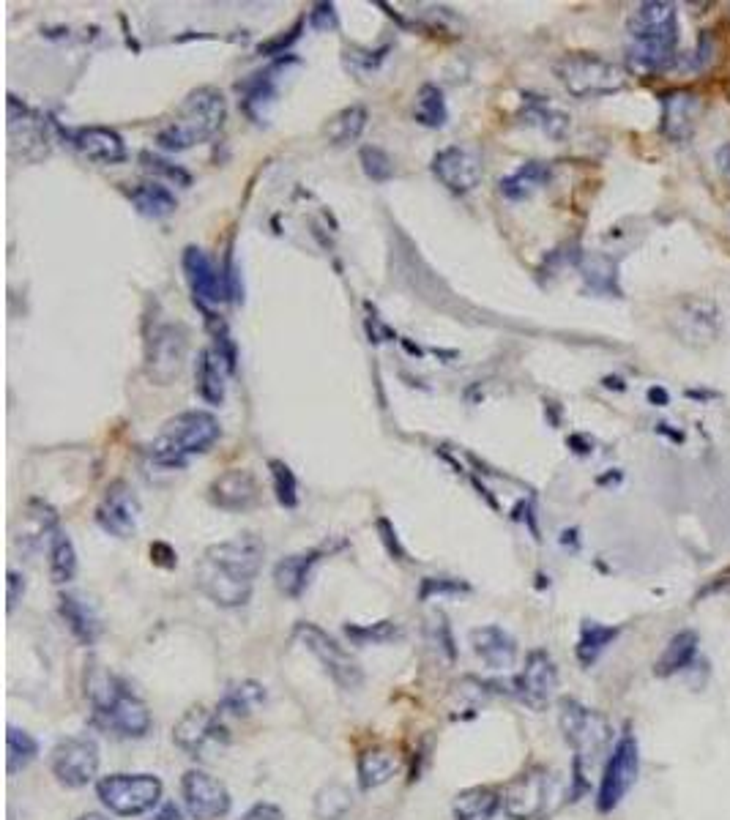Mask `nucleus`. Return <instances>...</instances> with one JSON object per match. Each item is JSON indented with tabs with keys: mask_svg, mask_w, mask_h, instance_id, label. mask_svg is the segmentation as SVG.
<instances>
[{
	"mask_svg": "<svg viewBox=\"0 0 730 820\" xmlns=\"http://www.w3.org/2000/svg\"><path fill=\"white\" fill-rule=\"evenodd\" d=\"M173 741L181 752L200 758V755H206L208 747L227 744V728L219 722V714L203 706H192L175 722Z\"/></svg>",
	"mask_w": 730,
	"mask_h": 820,
	"instance_id": "nucleus-20",
	"label": "nucleus"
},
{
	"mask_svg": "<svg viewBox=\"0 0 730 820\" xmlns=\"http://www.w3.org/2000/svg\"><path fill=\"white\" fill-rule=\"evenodd\" d=\"M151 820H184V812H181V807H178L175 801H165V804L154 812V818Z\"/></svg>",
	"mask_w": 730,
	"mask_h": 820,
	"instance_id": "nucleus-56",
	"label": "nucleus"
},
{
	"mask_svg": "<svg viewBox=\"0 0 730 820\" xmlns=\"http://www.w3.org/2000/svg\"><path fill=\"white\" fill-rule=\"evenodd\" d=\"M427 637H430L432 646L438 648V651L446 656V662H454V659H457V640H454L452 624H449V618H446V615L443 613L432 615V621L427 624Z\"/></svg>",
	"mask_w": 730,
	"mask_h": 820,
	"instance_id": "nucleus-48",
	"label": "nucleus"
},
{
	"mask_svg": "<svg viewBox=\"0 0 730 820\" xmlns=\"http://www.w3.org/2000/svg\"><path fill=\"white\" fill-rule=\"evenodd\" d=\"M241 820H285V812L279 810L277 804H268V801H263V804H255V807H252V810H249Z\"/></svg>",
	"mask_w": 730,
	"mask_h": 820,
	"instance_id": "nucleus-55",
	"label": "nucleus"
},
{
	"mask_svg": "<svg viewBox=\"0 0 730 820\" xmlns=\"http://www.w3.org/2000/svg\"><path fill=\"white\" fill-rule=\"evenodd\" d=\"M47 143H50V123L44 121L42 113H36L33 107L20 102L14 93L9 96V151L11 156L17 154L22 145V159H39L47 154Z\"/></svg>",
	"mask_w": 730,
	"mask_h": 820,
	"instance_id": "nucleus-19",
	"label": "nucleus"
},
{
	"mask_svg": "<svg viewBox=\"0 0 730 820\" xmlns=\"http://www.w3.org/2000/svg\"><path fill=\"white\" fill-rule=\"evenodd\" d=\"M367 107L361 104H350L345 110H340L337 115H331V121L326 123V137H329L331 145H350L359 140L364 129H367Z\"/></svg>",
	"mask_w": 730,
	"mask_h": 820,
	"instance_id": "nucleus-39",
	"label": "nucleus"
},
{
	"mask_svg": "<svg viewBox=\"0 0 730 820\" xmlns=\"http://www.w3.org/2000/svg\"><path fill=\"white\" fill-rule=\"evenodd\" d=\"M473 654L490 670H509L517 662V640L501 626H479L471 632Z\"/></svg>",
	"mask_w": 730,
	"mask_h": 820,
	"instance_id": "nucleus-25",
	"label": "nucleus"
},
{
	"mask_svg": "<svg viewBox=\"0 0 730 820\" xmlns=\"http://www.w3.org/2000/svg\"><path fill=\"white\" fill-rule=\"evenodd\" d=\"M129 200L137 208V214L148 216V219H165V216L175 214L178 208V200L175 195L162 186L159 181H145V184H137L129 192Z\"/></svg>",
	"mask_w": 730,
	"mask_h": 820,
	"instance_id": "nucleus-36",
	"label": "nucleus"
},
{
	"mask_svg": "<svg viewBox=\"0 0 730 820\" xmlns=\"http://www.w3.org/2000/svg\"><path fill=\"white\" fill-rule=\"evenodd\" d=\"M268 471H271V482H274V492H277V501L285 509H296L299 506V479L296 473L290 471V465L285 460H268Z\"/></svg>",
	"mask_w": 730,
	"mask_h": 820,
	"instance_id": "nucleus-45",
	"label": "nucleus"
},
{
	"mask_svg": "<svg viewBox=\"0 0 730 820\" xmlns=\"http://www.w3.org/2000/svg\"><path fill=\"white\" fill-rule=\"evenodd\" d=\"M140 162H143L145 170L151 175H156V178H165V181H170V184L175 186H192V175L186 173L181 164H173L170 159H165V156L143 151V154H140Z\"/></svg>",
	"mask_w": 730,
	"mask_h": 820,
	"instance_id": "nucleus-47",
	"label": "nucleus"
},
{
	"mask_svg": "<svg viewBox=\"0 0 730 820\" xmlns=\"http://www.w3.org/2000/svg\"><path fill=\"white\" fill-rule=\"evenodd\" d=\"M263 558L266 544L255 533L211 544L195 566V585L216 607H244L252 599Z\"/></svg>",
	"mask_w": 730,
	"mask_h": 820,
	"instance_id": "nucleus-1",
	"label": "nucleus"
},
{
	"mask_svg": "<svg viewBox=\"0 0 730 820\" xmlns=\"http://www.w3.org/2000/svg\"><path fill=\"white\" fill-rule=\"evenodd\" d=\"M85 695L91 700L93 725L118 738H143L154 725L151 708L124 678L104 667H93L85 678Z\"/></svg>",
	"mask_w": 730,
	"mask_h": 820,
	"instance_id": "nucleus-3",
	"label": "nucleus"
},
{
	"mask_svg": "<svg viewBox=\"0 0 730 820\" xmlns=\"http://www.w3.org/2000/svg\"><path fill=\"white\" fill-rule=\"evenodd\" d=\"M558 689V667L553 662V656L547 654L545 648H536L525 656V667L515 676V681L509 684V692L523 700L525 706L542 711L547 703L553 700Z\"/></svg>",
	"mask_w": 730,
	"mask_h": 820,
	"instance_id": "nucleus-15",
	"label": "nucleus"
},
{
	"mask_svg": "<svg viewBox=\"0 0 730 820\" xmlns=\"http://www.w3.org/2000/svg\"><path fill=\"white\" fill-rule=\"evenodd\" d=\"M400 771V760L386 747L364 749L356 763V774H359L361 790H375L386 785L394 774Z\"/></svg>",
	"mask_w": 730,
	"mask_h": 820,
	"instance_id": "nucleus-33",
	"label": "nucleus"
},
{
	"mask_svg": "<svg viewBox=\"0 0 730 820\" xmlns=\"http://www.w3.org/2000/svg\"><path fill=\"white\" fill-rule=\"evenodd\" d=\"M304 22H307V17H301V20H296V25L290 28V31H285L282 36H274V39L263 41L258 47L260 55H285V50H290L296 41H299L301 36V28H304Z\"/></svg>",
	"mask_w": 730,
	"mask_h": 820,
	"instance_id": "nucleus-52",
	"label": "nucleus"
},
{
	"mask_svg": "<svg viewBox=\"0 0 730 820\" xmlns=\"http://www.w3.org/2000/svg\"><path fill=\"white\" fill-rule=\"evenodd\" d=\"M99 763H102V752L96 738L83 733V736H69L55 744L50 755L52 777L61 782L63 788H85L91 785L96 774H99Z\"/></svg>",
	"mask_w": 730,
	"mask_h": 820,
	"instance_id": "nucleus-12",
	"label": "nucleus"
},
{
	"mask_svg": "<svg viewBox=\"0 0 730 820\" xmlns=\"http://www.w3.org/2000/svg\"><path fill=\"white\" fill-rule=\"evenodd\" d=\"M413 118L427 129H441L449 121V110H446V99L443 91L432 82H424L419 93H416V107H413Z\"/></svg>",
	"mask_w": 730,
	"mask_h": 820,
	"instance_id": "nucleus-41",
	"label": "nucleus"
},
{
	"mask_svg": "<svg viewBox=\"0 0 730 820\" xmlns=\"http://www.w3.org/2000/svg\"><path fill=\"white\" fill-rule=\"evenodd\" d=\"M504 807L501 793L487 785H476V788L460 790L452 801V818L454 820H493L498 810Z\"/></svg>",
	"mask_w": 730,
	"mask_h": 820,
	"instance_id": "nucleus-31",
	"label": "nucleus"
},
{
	"mask_svg": "<svg viewBox=\"0 0 730 820\" xmlns=\"http://www.w3.org/2000/svg\"><path fill=\"white\" fill-rule=\"evenodd\" d=\"M227 121L225 93L214 85H200L178 104L170 121L156 132V145L170 154H181L208 143Z\"/></svg>",
	"mask_w": 730,
	"mask_h": 820,
	"instance_id": "nucleus-4",
	"label": "nucleus"
},
{
	"mask_svg": "<svg viewBox=\"0 0 730 820\" xmlns=\"http://www.w3.org/2000/svg\"><path fill=\"white\" fill-rule=\"evenodd\" d=\"M550 178H553V167L547 162H539V159H531V162L520 164L512 175L501 178L498 189H501V195L506 200L520 203V200H528V197L534 195L536 189L550 184Z\"/></svg>",
	"mask_w": 730,
	"mask_h": 820,
	"instance_id": "nucleus-30",
	"label": "nucleus"
},
{
	"mask_svg": "<svg viewBox=\"0 0 730 820\" xmlns=\"http://www.w3.org/2000/svg\"><path fill=\"white\" fill-rule=\"evenodd\" d=\"M553 799V774L545 766H531L517 774L501 793L506 818L536 820L542 818Z\"/></svg>",
	"mask_w": 730,
	"mask_h": 820,
	"instance_id": "nucleus-13",
	"label": "nucleus"
},
{
	"mask_svg": "<svg viewBox=\"0 0 730 820\" xmlns=\"http://www.w3.org/2000/svg\"><path fill=\"white\" fill-rule=\"evenodd\" d=\"M69 143L77 154L96 164H121L129 156L124 137L110 126H80L69 134Z\"/></svg>",
	"mask_w": 730,
	"mask_h": 820,
	"instance_id": "nucleus-23",
	"label": "nucleus"
},
{
	"mask_svg": "<svg viewBox=\"0 0 730 820\" xmlns=\"http://www.w3.org/2000/svg\"><path fill=\"white\" fill-rule=\"evenodd\" d=\"M523 118L528 123L539 126V129H542L547 137H553V140H564L566 132H569V115L556 110L553 104L547 102L545 96H531V93H525Z\"/></svg>",
	"mask_w": 730,
	"mask_h": 820,
	"instance_id": "nucleus-37",
	"label": "nucleus"
},
{
	"mask_svg": "<svg viewBox=\"0 0 730 820\" xmlns=\"http://www.w3.org/2000/svg\"><path fill=\"white\" fill-rule=\"evenodd\" d=\"M353 810V793L342 782H329L315 793V818L318 820H345Z\"/></svg>",
	"mask_w": 730,
	"mask_h": 820,
	"instance_id": "nucleus-42",
	"label": "nucleus"
},
{
	"mask_svg": "<svg viewBox=\"0 0 730 820\" xmlns=\"http://www.w3.org/2000/svg\"><path fill=\"white\" fill-rule=\"evenodd\" d=\"M648 402L657 405V408H665L670 402V394L662 389V386H651V389H648Z\"/></svg>",
	"mask_w": 730,
	"mask_h": 820,
	"instance_id": "nucleus-57",
	"label": "nucleus"
},
{
	"mask_svg": "<svg viewBox=\"0 0 730 820\" xmlns=\"http://www.w3.org/2000/svg\"><path fill=\"white\" fill-rule=\"evenodd\" d=\"M140 512L143 509H140L137 492L124 479H118L104 490L102 501L96 506V523L104 533H110L115 539H129L137 531Z\"/></svg>",
	"mask_w": 730,
	"mask_h": 820,
	"instance_id": "nucleus-18",
	"label": "nucleus"
},
{
	"mask_svg": "<svg viewBox=\"0 0 730 820\" xmlns=\"http://www.w3.org/2000/svg\"><path fill=\"white\" fill-rule=\"evenodd\" d=\"M659 107H662V118H659V132L668 137L670 143H687L695 123L703 110V102L695 91H668L659 96Z\"/></svg>",
	"mask_w": 730,
	"mask_h": 820,
	"instance_id": "nucleus-22",
	"label": "nucleus"
},
{
	"mask_svg": "<svg viewBox=\"0 0 730 820\" xmlns=\"http://www.w3.org/2000/svg\"><path fill=\"white\" fill-rule=\"evenodd\" d=\"M698 646V632H692V629H684L679 635H673L668 646H665V651L659 654L657 665H654V673H657L659 678H670L676 676V673L689 670L692 662L698 659Z\"/></svg>",
	"mask_w": 730,
	"mask_h": 820,
	"instance_id": "nucleus-32",
	"label": "nucleus"
},
{
	"mask_svg": "<svg viewBox=\"0 0 730 820\" xmlns=\"http://www.w3.org/2000/svg\"><path fill=\"white\" fill-rule=\"evenodd\" d=\"M293 637L299 640L301 646L307 648L309 654L315 656L320 667L329 673V678L345 692H353L364 684V670L361 665L350 656L345 646H340L329 632H323L318 624H309V621H299L293 629Z\"/></svg>",
	"mask_w": 730,
	"mask_h": 820,
	"instance_id": "nucleus-9",
	"label": "nucleus"
},
{
	"mask_svg": "<svg viewBox=\"0 0 730 820\" xmlns=\"http://www.w3.org/2000/svg\"><path fill=\"white\" fill-rule=\"evenodd\" d=\"M211 503L225 512H249L260 501V484L244 468H233L211 482Z\"/></svg>",
	"mask_w": 730,
	"mask_h": 820,
	"instance_id": "nucleus-24",
	"label": "nucleus"
},
{
	"mask_svg": "<svg viewBox=\"0 0 730 820\" xmlns=\"http://www.w3.org/2000/svg\"><path fill=\"white\" fill-rule=\"evenodd\" d=\"M279 69H282V63H274V66H268L266 72L252 74L249 80L238 82L236 85L238 93H244L241 107H244V113H247L255 123L266 121V107L268 104H274V99H277Z\"/></svg>",
	"mask_w": 730,
	"mask_h": 820,
	"instance_id": "nucleus-28",
	"label": "nucleus"
},
{
	"mask_svg": "<svg viewBox=\"0 0 730 820\" xmlns=\"http://www.w3.org/2000/svg\"><path fill=\"white\" fill-rule=\"evenodd\" d=\"M430 170L441 181V186H446L452 195H468V192H473L484 175L482 156L476 154L473 148H465V145L441 148L438 154L432 156Z\"/></svg>",
	"mask_w": 730,
	"mask_h": 820,
	"instance_id": "nucleus-17",
	"label": "nucleus"
},
{
	"mask_svg": "<svg viewBox=\"0 0 730 820\" xmlns=\"http://www.w3.org/2000/svg\"><path fill=\"white\" fill-rule=\"evenodd\" d=\"M22 596H25V574L9 569V574H6V610L9 613H14V607L20 605Z\"/></svg>",
	"mask_w": 730,
	"mask_h": 820,
	"instance_id": "nucleus-53",
	"label": "nucleus"
},
{
	"mask_svg": "<svg viewBox=\"0 0 730 820\" xmlns=\"http://www.w3.org/2000/svg\"><path fill=\"white\" fill-rule=\"evenodd\" d=\"M605 386H607V389H618V391L627 389V386H624V380H621V378H605Z\"/></svg>",
	"mask_w": 730,
	"mask_h": 820,
	"instance_id": "nucleus-59",
	"label": "nucleus"
},
{
	"mask_svg": "<svg viewBox=\"0 0 730 820\" xmlns=\"http://www.w3.org/2000/svg\"><path fill=\"white\" fill-rule=\"evenodd\" d=\"M77 820H110L107 815H99V812H85V815H80Z\"/></svg>",
	"mask_w": 730,
	"mask_h": 820,
	"instance_id": "nucleus-60",
	"label": "nucleus"
},
{
	"mask_svg": "<svg viewBox=\"0 0 730 820\" xmlns=\"http://www.w3.org/2000/svg\"><path fill=\"white\" fill-rule=\"evenodd\" d=\"M561 730H564L566 744L575 752V763H572V777H575V788H572V799H577L583 790L588 788V771L597 763L605 749L610 747L613 728L599 711L583 706L577 700H561Z\"/></svg>",
	"mask_w": 730,
	"mask_h": 820,
	"instance_id": "nucleus-6",
	"label": "nucleus"
},
{
	"mask_svg": "<svg viewBox=\"0 0 730 820\" xmlns=\"http://www.w3.org/2000/svg\"><path fill=\"white\" fill-rule=\"evenodd\" d=\"M165 785L156 774H107L96 782V796L118 818H140L162 801Z\"/></svg>",
	"mask_w": 730,
	"mask_h": 820,
	"instance_id": "nucleus-8",
	"label": "nucleus"
},
{
	"mask_svg": "<svg viewBox=\"0 0 730 820\" xmlns=\"http://www.w3.org/2000/svg\"><path fill=\"white\" fill-rule=\"evenodd\" d=\"M230 372H233L230 364L214 348L200 350L195 361V391L200 394V400L208 405H222Z\"/></svg>",
	"mask_w": 730,
	"mask_h": 820,
	"instance_id": "nucleus-27",
	"label": "nucleus"
},
{
	"mask_svg": "<svg viewBox=\"0 0 730 820\" xmlns=\"http://www.w3.org/2000/svg\"><path fill=\"white\" fill-rule=\"evenodd\" d=\"M222 435V427L214 413L208 410H184L170 421H165L162 432L156 435L148 460L162 471H181L192 457L206 454Z\"/></svg>",
	"mask_w": 730,
	"mask_h": 820,
	"instance_id": "nucleus-5",
	"label": "nucleus"
},
{
	"mask_svg": "<svg viewBox=\"0 0 730 820\" xmlns=\"http://www.w3.org/2000/svg\"><path fill=\"white\" fill-rule=\"evenodd\" d=\"M657 432H659V435L665 432V435H668V438H673V441H684V435H681V432L670 430V424H657Z\"/></svg>",
	"mask_w": 730,
	"mask_h": 820,
	"instance_id": "nucleus-58",
	"label": "nucleus"
},
{
	"mask_svg": "<svg viewBox=\"0 0 730 820\" xmlns=\"http://www.w3.org/2000/svg\"><path fill=\"white\" fill-rule=\"evenodd\" d=\"M58 613H61L63 624L72 632L74 640H80L83 646H93L102 635V621H99L96 610L77 594H61Z\"/></svg>",
	"mask_w": 730,
	"mask_h": 820,
	"instance_id": "nucleus-29",
	"label": "nucleus"
},
{
	"mask_svg": "<svg viewBox=\"0 0 730 820\" xmlns=\"http://www.w3.org/2000/svg\"><path fill=\"white\" fill-rule=\"evenodd\" d=\"M307 22L312 31L329 33L340 28V17H337V6L334 3H315L307 14Z\"/></svg>",
	"mask_w": 730,
	"mask_h": 820,
	"instance_id": "nucleus-50",
	"label": "nucleus"
},
{
	"mask_svg": "<svg viewBox=\"0 0 730 820\" xmlns=\"http://www.w3.org/2000/svg\"><path fill=\"white\" fill-rule=\"evenodd\" d=\"M47 564H50V577L55 585L72 583L77 577V550L63 528L52 531L47 539Z\"/></svg>",
	"mask_w": 730,
	"mask_h": 820,
	"instance_id": "nucleus-35",
	"label": "nucleus"
},
{
	"mask_svg": "<svg viewBox=\"0 0 730 820\" xmlns=\"http://www.w3.org/2000/svg\"><path fill=\"white\" fill-rule=\"evenodd\" d=\"M186 348H189V331L181 323H162L154 320V326L145 334V372L159 386H167L178 378L184 367Z\"/></svg>",
	"mask_w": 730,
	"mask_h": 820,
	"instance_id": "nucleus-10",
	"label": "nucleus"
},
{
	"mask_svg": "<svg viewBox=\"0 0 730 820\" xmlns=\"http://www.w3.org/2000/svg\"><path fill=\"white\" fill-rule=\"evenodd\" d=\"M263 703H266V687L247 678V681H236L225 689V695L219 700V711L233 714V717H249Z\"/></svg>",
	"mask_w": 730,
	"mask_h": 820,
	"instance_id": "nucleus-38",
	"label": "nucleus"
},
{
	"mask_svg": "<svg viewBox=\"0 0 730 820\" xmlns=\"http://www.w3.org/2000/svg\"><path fill=\"white\" fill-rule=\"evenodd\" d=\"M471 585L463 583V580H454V577H424L422 588H419V599L427 602L432 596H457V594H468Z\"/></svg>",
	"mask_w": 730,
	"mask_h": 820,
	"instance_id": "nucleus-49",
	"label": "nucleus"
},
{
	"mask_svg": "<svg viewBox=\"0 0 730 820\" xmlns=\"http://www.w3.org/2000/svg\"><path fill=\"white\" fill-rule=\"evenodd\" d=\"M629 69L638 74H659L676 66L679 17L676 6L665 0H648L632 11L627 22Z\"/></svg>",
	"mask_w": 730,
	"mask_h": 820,
	"instance_id": "nucleus-2",
	"label": "nucleus"
},
{
	"mask_svg": "<svg viewBox=\"0 0 730 820\" xmlns=\"http://www.w3.org/2000/svg\"><path fill=\"white\" fill-rule=\"evenodd\" d=\"M181 796L192 820H219L233 807L225 782L200 769L186 771L181 777Z\"/></svg>",
	"mask_w": 730,
	"mask_h": 820,
	"instance_id": "nucleus-16",
	"label": "nucleus"
},
{
	"mask_svg": "<svg viewBox=\"0 0 730 820\" xmlns=\"http://www.w3.org/2000/svg\"><path fill=\"white\" fill-rule=\"evenodd\" d=\"M670 328L687 348H709L720 339V309L709 298L689 296L679 301V307L670 318Z\"/></svg>",
	"mask_w": 730,
	"mask_h": 820,
	"instance_id": "nucleus-14",
	"label": "nucleus"
},
{
	"mask_svg": "<svg viewBox=\"0 0 730 820\" xmlns=\"http://www.w3.org/2000/svg\"><path fill=\"white\" fill-rule=\"evenodd\" d=\"M378 533H381V542L383 547H386V553L394 558V561H400V564H408V550L402 547L400 536H397V528L391 525L389 517H378Z\"/></svg>",
	"mask_w": 730,
	"mask_h": 820,
	"instance_id": "nucleus-51",
	"label": "nucleus"
},
{
	"mask_svg": "<svg viewBox=\"0 0 730 820\" xmlns=\"http://www.w3.org/2000/svg\"><path fill=\"white\" fill-rule=\"evenodd\" d=\"M621 635V626L599 624V621H583L580 624V637H577V662L583 667H591L607 648L613 646V640Z\"/></svg>",
	"mask_w": 730,
	"mask_h": 820,
	"instance_id": "nucleus-34",
	"label": "nucleus"
},
{
	"mask_svg": "<svg viewBox=\"0 0 730 820\" xmlns=\"http://www.w3.org/2000/svg\"><path fill=\"white\" fill-rule=\"evenodd\" d=\"M558 82L575 99H602L627 88V72L597 52H566L553 63Z\"/></svg>",
	"mask_w": 730,
	"mask_h": 820,
	"instance_id": "nucleus-7",
	"label": "nucleus"
},
{
	"mask_svg": "<svg viewBox=\"0 0 730 820\" xmlns=\"http://www.w3.org/2000/svg\"><path fill=\"white\" fill-rule=\"evenodd\" d=\"M359 162L364 175H367L370 181H375V184H386V181L394 178V162H391V156L386 154L383 148H378V145H364L359 151Z\"/></svg>",
	"mask_w": 730,
	"mask_h": 820,
	"instance_id": "nucleus-46",
	"label": "nucleus"
},
{
	"mask_svg": "<svg viewBox=\"0 0 730 820\" xmlns=\"http://www.w3.org/2000/svg\"><path fill=\"white\" fill-rule=\"evenodd\" d=\"M39 758V741L28 733V730L6 728V774L14 777L31 766L33 760Z\"/></svg>",
	"mask_w": 730,
	"mask_h": 820,
	"instance_id": "nucleus-40",
	"label": "nucleus"
},
{
	"mask_svg": "<svg viewBox=\"0 0 730 820\" xmlns=\"http://www.w3.org/2000/svg\"><path fill=\"white\" fill-rule=\"evenodd\" d=\"M181 263H184L186 282L192 287L197 307H216V304H222V301L230 298L225 271L216 268L214 260L200 246H186Z\"/></svg>",
	"mask_w": 730,
	"mask_h": 820,
	"instance_id": "nucleus-21",
	"label": "nucleus"
},
{
	"mask_svg": "<svg viewBox=\"0 0 730 820\" xmlns=\"http://www.w3.org/2000/svg\"><path fill=\"white\" fill-rule=\"evenodd\" d=\"M326 550H304V553H293L288 558H282L277 566H274V585L282 596L288 599H301L304 591L309 588V577H312V569L320 564Z\"/></svg>",
	"mask_w": 730,
	"mask_h": 820,
	"instance_id": "nucleus-26",
	"label": "nucleus"
},
{
	"mask_svg": "<svg viewBox=\"0 0 730 820\" xmlns=\"http://www.w3.org/2000/svg\"><path fill=\"white\" fill-rule=\"evenodd\" d=\"M151 561H154L156 566H162V569H173V566L178 564V555H175V550L170 544L154 542L151 544Z\"/></svg>",
	"mask_w": 730,
	"mask_h": 820,
	"instance_id": "nucleus-54",
	"label": "nucleus"
},
{
	"mask_svg": "<svg viewBox=\"0 0 730 820\" xmlns=\"http://www.w3.org/2000/svg\"><path fill=\"white\" fill-rule=\"evenodd\" d=\"M583 279L591 293H602V296H621V287L616 282V263L610 257H588L583 266Z\"/></svg>",
	"mask_w": 730,
	"mask_h": 820,
	"instance_id": "nucleus-44",
	"label": "nucleus"
},
{
	"mask_svg": "<svg viewBox=\"0 0 730 820\" xmlns=\"http://www.w3.org/2000/svg\"><path fill=\"white\" fill-rule=\"evenodd\" d=\"M402 626L397 621H375V624H345V637L353 646H389L402 640Z\"/></svg>",
	"mask_w": 730,
	"mask_h": 820,
	"instance_id": "nucleus-43",
	"label": "nucleus"
},
{
	"mask_svg": "<svg viewBox=\"0 0 730 820\" xmlns=\"http://www.w3.org/2000/svg\"><path fill=\"white\" fill-rule=\"evenodd\" d=\"M640 774V747L638 738L632 733H624L618 738L616 747L610 752V758L605 763L602 779H599L597 790V810L599 812H613L627 799V793L635 788Z\"/></svg>",
	"mask_w": 730,
	"mask_h": 820,
	"instance_id": "nucleus-11",
	"label": "nucleus"
}]
</instances>
